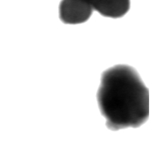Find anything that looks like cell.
<instances>
[{"mask_svg":"<svg viewBox=\"0 0 160 159\" xmlns=\"http://www.w3.org/2000/svg\"><path fill=\"white\" fill-rule=\"evenodd\" d=\"M102 16L112 19L122 18L129 11L130 0H83Z\"/></svg>","mask_w":160,"mask_h":159,"instance_id":"3","label":"cell"},{"mask_svg":"<svg viewBox=\"0 0 160 159\" xmlns=\"http://www.w3.org/2000/svg\"><path fill=\"white\" fill-rule=\"evenodd\" d=\"M94 9L83 0H62L59 4V18L67 25H78L88 21Z\"/></svg>","mask_w":160,"mask_h":159,"instance_id":"2","label":"cell"},{"mask_svg":"<svg viewBox=\"0 0 160 159\" xmlns=\"http://www.w3.org/2000/svg\"><path fill=\"white\" fill-rule=\"evenodd\" d=\"M97 102L111 131L138 128L148 119L149 91L129 65H116L103 72Z\"/></svg>","mask_w":160,"mask_h":159,"instance_id":"1","label":"cell"}]
</instances>
